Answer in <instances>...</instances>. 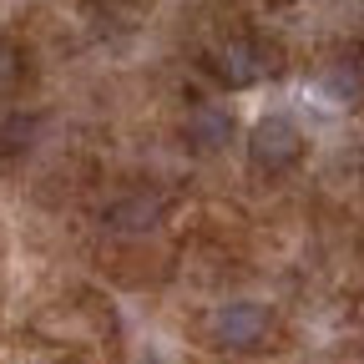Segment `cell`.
<instances>
[{"instance_id":"6da1fadb","label":"cell","mask_w":364,"mask_h":364,"mask_svg":"<svg viewBox=\"0 0 364 364\" xmlns=\"http://www.w3.org/2000/svg\"><path fill=\"white\" fill-rule=\"evenodd\" d=\"M248 157H253V167H263V172H284V167H294V162L304 157V132H299L294 117H284V112H263V117L248 127Z\"/></svg>"},{"instance_id":"7a4b0ae2","label":"cell","mask_w":364,"mask_h":364,"mask_svg":"<svg viewBox=\"0 0 364 364\" xmlns=\"http://www.w3.org/2000/svg\"><path fill=\"white\" fill-rule=\"evenodd\" d=\"M213 344L218 349H233V354H248V349H258L263 339H268V329H273V318H268V309L263 304H253V299H233V304H223L218 314H213Z\"/></svg>"},{"instance_id":"3957f363","label":"cell","mask_w":364,"mask_h":364,"mask_svg":"<svg viewBox=\"0 0 364 364\" xmlns=\"http://www.w3.org/2000/svg\"><path fill=\"white\" fill-rule=\"evenodd\" d=\"M208 71H213L228 91H248V86H258V81H263L268 61L258 56V46H253V41L228 36V41H218L213 51H208Z\"/></svg>"},{"instance_id":"277c9868","label":"cell","mask_w":364,"mask_h":364,"mask_svg":"<svg viewBox=\"0 0 364 364\" xmlns=\"http://www.w3.org/2000/svg\"><path fill=\"white\" fill-rule=\"evenodd\" d=\"M233 112H228L223 102H203V107H193L188 112V147H198V152H223L228 142H233Z\"/></svg>"},{"instance_id":"5b68a950","label":"cell","mask_w":364,"mask_h":364,"mask_svg":"<svg viewBox=\"0 0 364 364\" xmlns=\"http://www.w3.org/2000/svg\"><path fill=\"white\" fill-rule=\"evenodd\" d=\"M324 81H329V91H334V97H359V91H364V66L344 56V61H339V66H334Z\"/></svg>"},{"instance_id":"8992f818","label":"cell","mask_w":364,"mask_h":364,"mask_svg":"<svg viewBox=\"0 0 364 364\" xmlns=\"http://www.w3.org/2000/svg\"><path fill=\"white\" fill-rule=\"evenodd\" d=\"M16 86H21V51L11 41H0V97L16 91Z\"/></svg>"},{"instance_id":"52a82bcc","label":"cell","mask_w":364,"mask_h":364,"mask_svg":"<svg viewBox=\"0 0 364 364\" xmlns=\"http://www.w3.org/2000/svg\"><path fill=\"white\" fill-rule=\"evenodd\" d=\"M136 364H162V359H136Z\"/></svg>"},{"instance_id":"ba28073f","label":"cell","mask_w":364,"mask_h":364,"mask_svg":"<svg viewBox=\"0 0 364 364\" xmlns=\"http://www.w3.org/2000/svg\"><path fill=\"white\" fill-rule=\"evenodd\" d=\"M279 6H294V0H279Z\"/></svg>"},{"instance_id":"9c48e42d","label":"cell","mask_w":364,"mask_h":364,"mask_svg":"<svg viewBox=\"0 0 364 364\" xmlns=\"http://www.w3.org/2000/svg\"><path fill=\"white\" fill-rule=\"evenodd\" d=\"M61 364H66V359H61Z\"/></svg>"}]
</instances>
